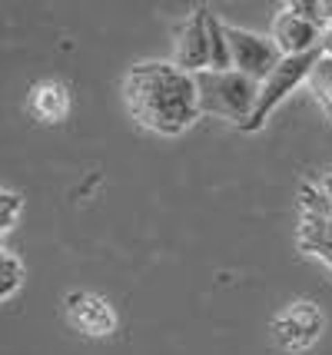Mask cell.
<instances>
[{
	"instance_id": "cell-1",
	"label": "cell",
	"mask_w": 332,
	"mask_h": 355,
	"mask_svg": "<svg viewBox=\"0 0 332 355\" xmlns=\"http://www.w3.org/2000/svg\"><path fill=\"white\" fill-rule=\"evenodd\" d=\"M123 103L143 130L159 137H180L203 116L196 77L173 60L133 63L123 77Z\"/></svg>"
},
{
	"instance_id": "cell-2",
	"label": "cell",
	"mask_w": 332,
	"mask_h": 355,
	"mask_svg": "<svg viewBox=\"0 0 332 355\" xmlns=\"http://www.w3.org/2000/svg\"><path fill=\"white\" fill-rule=\"evenodd\" d=\"M196 90H200L203 116L229 120L239 130L253 120L259 103V83L239 70H203L196 73Z\"/></svg>"
},
{
	"instance_id": "cell-3",
	"label": "cell",
	"mask_w": 332,
	"mask_h": 355,
	"mask_svg": "<svg viewBox=\"0 0 332 355\" xmlns=\"http://www.w3.org/2000/svg\"><path fill=\"white\" fill-rule=\"evenodd\" d=\"M319 57H322V50H316V53H302V57H283V63L259 83V103H256L253 120L243 126V133L263 130L269 120V113L279 107L296 87H306V80H309V73H313V67H316Z\"/></svg>"
},
{
	"instance_id": "cell-4",
	"label": "cell",
	"mask_w": 332,
	"mask_h": 355,
	"mask_svg": "<svg viewBox=\"0 0 332 355\" xmlns=\"http://www.w3.org/2000/svg\"><path fill=\"white\" fill-rule=\"evenodd\" d=\"M213 17L216 14L209 7H193L186 20L176 27L173 63L193 77L213 67Z\"/></svg>"
},
{
	"instance_id": "cell-5",
	"label": "cell",
	"mask_w": 332,
	"mask_h": 355,
	"mask_svg": "<svg viewBox=\"0 0 332 355\" xmlns=\"http://www.w3.org/2000/svg\"><path fill=\"white\" fill-rule=\"evenodd\" d=\"M322 329H326V315L309 299L289 302L286 309H279L272 315V325H269L276 345L286 349V352H306V349H313L319 342V336H322Z\"/></svg>"
},
{
	"instance_id": "cell-6",
	"label": "cell",
	"mask_w": 332,
	"mask_h": 355,
	"mask_svg": "<svg viewBox=\"0 0 332 355\" xmlns=\"http://www.w3.org/2000/svg\"><path fill=\"white\" fill-rule=\"evenodd\" d=\"M269 37H272V44L279 46L283 57H302V53L322 50L326 27L316 24V20L292 0V3H283V7L276 10L272 27H269Z\"/></svg>"
},
{
	"instance_id": "cell-7",
	"label": "cell",
	"mask_w": 332,
	"mask_h": 355,
	"mask_svg": "<svg viewBox=\"0 0 332 355\" xmlns=\"http://www.w3.org/2000/svg\"><path fill=\"white\" fill-rule=\"evenodd\" d=\"M296 246L332 269V216L319 202L309 180L299 186V226H296Z\"/></svg>"
},
{
	"instance_id": "cell-8",
	"label": "cell",
	"mask_w": 332,
	"mask_h": 355,
	"mask_svg": "<svg viewBox=\"0 0 332 355\" xmlns=\"http://www.w3.org/2000/svg\"><path fill=\"white\" fill-rule=\"evenodd\" d=\"M226 37H229V50H233V70L253 77L256 83H263L283 63V53L272 44V37H263L246 27H233V24H226Z\"/></svg>"
},
{
	"instance_id": "cell-9",
	"label": "cell",
	"mask_w": 332,
	"mask_h": 355,
	"mask_svg": "<svg viewBox=\"0 0 332 355\" xmlns=\"http://www.w3.org/2000/svg\"><path fill=\"white\" fill-rule=\"evenodd\" d=\"M64 309L67 322L90 339H107L116 332V309L110 306V299H103L100 293L73 289V293H67Z\"/></svg>"
},
{
	"instance_id": "cell-10",
	"label": "cell",
	"mask_w": 332,
	"mask_h": 355,
	"mask_svg": "<svg viewBox=\"0 0 332 355\" xmlns=\"http://www.w3.org/2000/svg\"><path fill=\"white\" fill-rule=\"evenodd\" d=\"M27 110L33 113V120L40 123H64L73 110V96H70V87L60 83V80H40L33 83L30 96H27Z\"/></svg>"
},
{
	"instance_id": "cell-11",
	"label": "cell",
	"mask_w": 332,
	"mask_h": 355,
	"mask_svg": "<svg viewBox=\"0 0 332 355\" xmlns=\"http://www.w3.org/2000/svg\"><path fill=\"white\" fill-rule=\"evenodd\" d=\"M306 90L316 96V103L322 107L326 120L332 123V53L322 50V57L316 60L313 73H309V80H306Z\"/></svg>"
},
{
	"instance_id": "cell-12",
	"label": "cell",
	"mask_w": 332,
	"mask_h": 355,
	"mask_svg": "<svg viewBox=\"0 0 332 355\" xmlns=\"http://www.w3.org/2000/svg\"><path fill=\"white\" fill-rule=\"evenodd\" d=\"M24 279H27V266L24 259L17 256L14 249H0V299L3 302H10L17 295V289L24 286Z\"/></svg>"
},
{
	"instance_id": "cell-13",
	"label": "cell",
	"mask_w": 332,
	"mask_h": 355,
	"mask_svg": "<svg viewBox=\"0 0 332 355\" xmlns=\"http://www.w3.org/2000/svg\"><path fill=\"white\" fill-rule=\"evenodd\" d=\"M24 213V196L17 189H0V232H7L17 226V219Z\"/></svg>"
},
{
	"instance_id": "cell-14",
	"label": "cell",
	"mask_w": 332,
	"mask_h": 355,
	"mask_svg": "<svg viewBox=\"0 0 332 355\" xmlns=\"http://www.w3.org/2000/svg\"><path fill=\"white\" fill-rule=\"evenodd\" d=\"M309 186L316 189V196L319 202L329 209V216H332V166H326V170H319L316 176H309Z\"/></svg>"
},
{
	"instance_id": "cell-15",
	"label": "cell",
	"mask_w": 332,
	"mask_h": 355,
	"mask_svg": "<svg viewBox=\"0 0 332 355\" xmlns=\"http://www.w3.org/2000/svg\"><path fill=\"white\" fill-rule=\"evenodd\" d=\"M322 50H326V53H332V27H329V31H326V40H322Z\"/></svg>"
}]
</instances>
